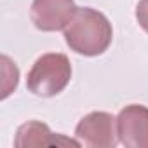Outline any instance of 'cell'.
Wrapping results in <instances>:
<instances>
[{
    "instance_id": "obj_8",
    "label": "cell",
    "mask_w": 148,
    "mask_h": 148,
    "mask_svg": "<svg viewBox=\"0 0 148 148\" xmlns=\"http://www.w3.org/2000/svg\"><path fill=\"white\" fill-rule=\"evenodd\" d=\"M136 21L148 33V0H139L136 5Z\"/></svg>"
},
{
    "instance_id": "obj_5",
    "label": "cell",
    "mask_w": 148,
    "mask_h": 148,
    "mask_svg": "<svg viewBox=\"0 0 148 148\" xmlns=\"http://www.w3.org/2000/svg\"><path fill=\"white\" fill-rule=\"evenodd\" d=\"M119 139L125 148H148V106L127 105L117 115Z\"/></svg>"
},
{
    "instance_id": "obj_2",
    "label": "cell",
    "mask_w": 148,
    "mask_h": 148,
    "mask_svg": "<svg viewBox=\"0 0 148 148\" xmlns=\"http://www.w3.org/2000/svg\"><path fill=\"white\" fill-rule=\"evenodd\" d=\"M71 79V64L66 54H42L32 66L26 77V87L40 98H52L64 91Z\"/></svg>"
},
{
    "instance_id": "obj_6",
    "label": "cell",
    "mask_w": 148,
    "mask_h": 148,
    "mask_svg": "<svg viewBox=\"0 0 148 148\" xmlns=\"http://www.w3.org/2000/svg\"><path fill=\"white\" fill-rule=\"evenodd\" d=\"M82 146L79 139H71L63 134H54L47 124L38 120H30L18 127L14 146L16 148H30V146Z\"/></svg>"
},
{
    "instance_id": "obj_1",
    "label": "cell",
    "mask_w": 148,
    "mask_h": 148,
    "mask_svg": "<svg viewBox=\"0 0 148 148\" xmlns=\"http://www.w3.org/2000/svg\"><path fill=\"white\" fill-rule=\"evenodd\" d=\"M113 28L108 18L92 9L79 7L70 25L64 28V42L70 51L80 56H101L112 44Z\"/></svg>"
},
{
    "instance_id": "obj_4",
    "label": "cell",
    "mask_w": 148,
    "mask_h": 148,
    "mask_svg": "<svg viewBox=\"0 0 148 148\" xmlns=\"http://www.w3.org/2000/svg\"><path fill=\"white\" fill-rule=\"evenodd\" d=\"M75 0H33L30 18L40 32L64 30L77 12Z\"/></svg>"
},
{
    "instance_id": "obj_7",
    "label": "cell",
    "mask_w": 148,
    "mask_h": 148,
    "mask_svg": "<svg viewBox=\"0 0 148 148\" xmlns=\"http://www.w3.org/2000/svg\"><path fill=\"white\" fill-rule=\"evenodd\" d=\"M0 63H2V75H4V80H2V99H5L18 87L19 70H18L16 63H12L11 58L5 56V54L0 58Z\"/></svg>"
},
{
    "instance_id": "obj_3",
    "label": "cell",
    "mask_w": 148,
    "mask_h": 148,
    "mask_svg": "<svg viewBox=\"0 0 148 148\" xmlns=\"http://www.w3.org/2000/svg\"><path fill=\"white\" fill-rule=\"evenodd\" d=\"M75 138L87 148H115L120 141L117 119L108 112H91L77 124Z\"/></svg>"
}]
</instances>
